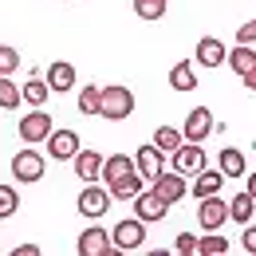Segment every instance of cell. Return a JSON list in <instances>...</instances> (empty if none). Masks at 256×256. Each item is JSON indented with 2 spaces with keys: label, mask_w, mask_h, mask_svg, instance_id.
Masks as SVG:
<instances>
[{
  "label": "cell",
  "mask_w": 256,
  "mask_h": 256,
  "mask_svg": "<svg viewBox=\"0 0 256 256\" xmlns=\"http://www.w3.org/2000/svg\"><path fill=\"white\" fill-rule=\"evenodd\" d=\"M12 256H40V244H20Z\"/></svg>",
  "instance_id": "obj_35"
},
{
  "label": "cell",
  "mask_w": 256,
  "mask_h": 256,
  "mask_svg": "<svg viewBox=\"0 0 256 256\" xmlns=\"http://www.w3.org/2000/svg\"><path fill=\"white\" fill-rule=\"evenodd\" d=\"M150 186H154V190H158L162 197L170 201V205H174V201H182V197L190 193V186H186V174H178V170H174V174H166V170H162Z\"/></svg>",
  "instance_id": "obj_13"
},
{
  "label": "cell",
  "mask_w": 256,
  "mask_h": 256,
  "mask_svg": "<svg viewBox=\"0 0 256 256\" xmlns=\"http://www.w3.org/2000/svg\"><path fill=\"white\" fill-rule=\"evenodd\" d=\"M236 44H256V20H244L236 28Z\"/></svg>",
  "instance_id": "obj_33"
},
{
  "label": "cell",
  "mask_w": 256,
  "mask_h": 256,
  "mask_svg": "<svg viewBox=\"0 0 256 256\" xmlns=\"http://www.w3.org/2000/svg\"><path fill=\"white\" fill-rule=\"evenodd\" d=\"M166 213H170V201H166L154 186L134 197V217H142L146 224H150V221H166Z\"/></svg>",
  "instance_id": "obj_6"
},
{
  "label": "cell",
  "mask_w": 256,
  "mask_h": 256,
  "mask_svg": "<svg viewBox=\"0 0 256 256\" xmlns=\"http://www.w3.org/2000/svg\"><path fill=\"white\" fill-rule=\"evenodd\" d=\"M197 221H201V228H205V232H217V228H224V221H228V205H224L217 193H213V197H201Z\"/></svg>",
  "instance_id": "obj_10"
},
{
  "label": "cell",
  "mask_w": 256,
  "mask_h": 256,
  "mask_svg": "<svg viewBox=\"0 0 256 256\" xmlns=\"http://www.w3.org/2000/svg\"><path fill=\"white\" fill-rule=\"evenodd\" d=\"M197 240H201V236H193V232H178L174 248H178V252H197Z\"/></svg>",
  "instance_id": "obj_32"
},
{
  "label": "cell",
  "mask_w": 256,
  "mask_h": 256,
  "mask_svg": "<svg viewBox=\"0 0 256 256\" xmlns=\"http://www.w3.org/2000/svg\"><path fill=\"white\" fill-rule=\"evenodd\" d=\"M217 190H224V174L221 170H201L193 178V197H213Z\"/></svg>",
  "instance_id": "obj_21"
},
{
  "label": "cell",
  "mask_w": 256,
  "mask_h": 256,
  "mask_svg": "<svg viewBox=\"0 0 256 256\" xmlns=\"http://www.w3.org/2000/svg\"><path fill=\"white\" fill-rule=\"evenodd\" d=\"M170 87L182 91V95H193L197 91V71H193V60H178L170 67Z\"/></svg>",
  "instance_id": "obj_16"
},
{
  "label": "cell",
  "mask_w": 256,
  "mask_h": 256,
  "mask_svg": "<svg viewBox=\"0 0 256 256\" xmlns=\"http://www.w3.org/2000/svg\"><path fill=\"white\" fill-rule=\"evenodd\" d=\"M44 170H48V158H44L36 146H24L20 154H12V178H16L20 186H36V182L44 178Z\"/></svg>",
  "instance_id": "obj_2"
},
{
  "label": "cell",
  "mask_w": 256,
  "mask_h": 256,
  "mask_svg": "<svg viewBox=\"0 0 256 256\" xmlns=\"http://www.w3.org/2000/svg\"><path fill=\"white\" fill-rule=\"evenodd\" d=\"M52 114L44 110V106H32V114H24L20 118V138L28 142V146H40V142H48L52 138Z\"/></svg>",
  "instance_id": "obj_3"
},
{
  "label": "cell",
  "mask_w": 256,
  "mask_h": 256,
  "mask_svg": "<svg viewBox=\"0 0 256 256\" xmlns=\"http://www.w3.org/2000/svg\"><path fill=\"white\" fill-rule=\"evenodd\" d=\"M48 87H52V95H67L75 87V64L56 60V64L48 67Z\"/></svg>",
  "instance_id": "obj_14"
},
{
  "label": "cell",
  "mask_w": 256,
  "mask_h": 256,
  "mask_svg": "<svg viewBox=\"0 0 256 256\" xmlns=\"http://www.w3.org/2000/svg\"><path fill=\"white\" fill-rule=\"evenodd\" d=\"M252 213H256V197H252L248 190H240L232 201H228V221L248 224V221H252Z\"/></svg>",
  "instance_id": "obj_20"
},
{
  "label": "cell",
  "mask_w": 256,
  "mask_h": 256,
  "mask_svg": "<svg viewBox=\"0 0 256 256\" xmlns=\"http://www.w3.org/2000/svg\"><path fill=\"white\" fill-rule=\"evenodd\" d=\"M83 150V142H79V134L71 126H60L52 130V138H48V158H60V162H75V154Z\"/></svg>",
  "instance_id": "obj_7"
},
{
  "label": "cell",
  "mask_w": 256,
  "mask_h": 256,
  "mask_svg": "<svg viewBox=\"0 0 256 256\" xmlns=\"http://www.w3.org/2000/svg\"><path fill=\"white\" fill-rule=\"evenodd\" d=\"M16 209H20V193L12 186H0V221H8Z\"/></svg>",
  "instance_id": "obj_29"
},
{
  "label": "cell",
  "mask_w": 256,
  "mask_h": 256,
  "mask_svg": "<svg viewBox=\"0 0 256 256\" xmlns=\"http://www.w3.org/2000/svg\"><path fill=\"white\" fill-rule=\"evenodd\" d=\"M20 102H24V91H20L8 75H0V106H4V110H16Z\"/></svg>",
  "instance_id": "obj_28"
},
{
  "label": "cell",
  "mask_w": 256,
  "mask_h": 256,
  "mask_svg": "<svg viewBox=\"0 0 256 256\" xmlns=\"http://www.w3.org/2000/svg\"><path fill=\"white\" fill-rule=\"evenodd\" d=\"M79 252H83V256H114L118 248H114V236H110L106 228L91 224V228L79 232Z\"/></svg>",
  "instance_id": "obj_8"
},
{
  "label": "cell",
  "mask_w": 256,
  "mask_h": 256,
  "mask_svg": "<svg viewBox=\"0 0 256 256\" xmlns=\"http://www.w3.org/2000/svg\"><path fill=\"white\" fill-rule=\"evenodd\" d=\"M228 60V52H224V44L217 36H201L197 40V64L201 67H221Z\"/></svg>",
  "instance_id": "obj_15"
},
{
  "label": "cell",
  "mask_w": 256,
  "mask_h": 256,
  "mask_svg": "<svg viewBox=\"0 0 256 256\" xmlns=\"http://www.w3.org/2000/svg\"><path fill=\"white\" fill-rule=\"evenodd\" d=\"M102 154L98 150H79L75 154V174H79V182H98L102 178Z\"/></svg>",
  "instance_id": "obj_17"
},
{
  "label": "cell",
  "mask_w": 256,
  "mask_h": 256,
  "mask_svg": "<svg viewBox=\"0 0 256 256\" xmlns=\"http://www.w3.org/2000/svg\"><path fill=\"white\" fill-rule=\"evenodd\" d=\"M142 182H146V178H142V174H138V170H130L126 178H118V182H110V186H106V190H110V197H114V201H134V197H138V193L146 190V186H142Z\"/></svg>",
  "instance_id": "obj_18"
},
{
  "label": "cell",
  "mask_w": 256,
  "mask_h": 256,
  "mask_svg": "<svg viewBox=\"0 0 256 256\" xmlns=\"http://www.w3.org/2000/svg\"><path fill=\"white\" fill-rule=\"evenodd\" d=\"M252 154H256V146H252Z\"/></svg>",
  "instance_id": "obj_38"
},
{
  "label": "cell",
  "mask_w": 256,
  "mask_h": 256,
  "mask_svg": "<svg viewBox=\"0 0 256 256\" xmlns=\"http://www.w3.org/2000/svg\"><path fill=\"white\" fill-rule=\"evenodd\" d=\"M110 190H98V182H87V190L79 193V213L87 217V221H98V217H106V209H110Z\"/></svg>",
  "instance_id": "obj_5"
},
{
  "label": "cell",
  "mask_w": 256,
  "mask_h": 256,
  "mask_svg": "<svg viewBox=\"0 0 256 256\" xmlns=\"http://www.w3.org/2000/svg\"><path fill=\"white\" fill-rule=\"evenodd\" d=\"M221 174L224 178H244V174H248V158H244L236 146H224L221 150Z\"/></svg>",
  "instance_id": "obj_22"
},
{
  "label": "cell",
  "mask_w": 256,
  "mask_h": 256,
  "mask_svg": "<svg viewBox=\"0 0 256 256\" xmlns=\"http://www.w3.org/2000/svg\"><path fill=\"white\" fill-rule=\"evenodd\" d=\"M110 236H114V248H118V252H134V248H142V244H146V221H142V217H134V221H118L114 224V232H110Z\"/></svg>",
  "instance_id": "obj_4"
},
{
  "label": "cell",
  "mask_w": 256,
  "mask_h": 256,
  "mask_svg": "<svg viewBox=\"0 0 256 256\" xmlns=\"http://www.w3.org/2000/svg\"><path fill=\"white\" fill-rule=\"evenodd\" d=\"M244 190H248V193L256 197V174H248V178H244Z\"/></svg>",
  "instance_id": "obj_37"
},
{
  "label": "cell",
  "mask_w": 256,
  "mask_h": 256,
  "mask_svg": "<svg viewBox=\"0 0 256 256\" xmlns=\"http://www.w3.org/2000/svg\"><path fill=\"white\" fill-rule=\"evenodd\" d=\"M98 98H102V87H95V83L83 87V91H79V110H83V114H98Z\"/></svg>",
  "instance_id": "obj_30"
},
{
  "label": "cell",
  "mask_w": 256,
  "mask_h": 256,
  "mask_svg": "<svg viewBox=\"0 0 256 256\" xmlns=\"http://www.w3.org/2000/svg\"><path fill=\"white\" fill-rule=\"evenodd\" d=\"M224 252H228V236H221V228L217 232H205L197 240V256H224Z\"/></svg>",
  "instance_id": "obj_25"
},
{
  "label": "cell",
  "mask_w": 256,
  "mask_h": 256,
  "mask_svg": "<svg viewBox=\"0 0 256 256\" xmlns=\"http://www.w3.org/2000/svg\"><path fill=\"white\" fill-rule=\"evenodd\" d=\"M240 79H244V87H248V91H252V95H256V67H252V71H248V75H240Z\"/></svg>",
  "instance_id": "obj_36"
},
{
  "label": "cell",
  "mask_w": 256,
  "mask_h": 256,
  "mask_svg": "<svg viewBox=\"0 0 256 256\" xmlns=\"http://www.w3.org/2000/svg\"><path fill=\"white\" fill-rule=\"evenodd\" d=\"M182 142H186V134H182L178 126H158L154 130V146H158L162 154H174Z\"/></svg>",
  "instance_id": "obj_24"
},
{
  "label": "cell",
  "mask_w": 256,
  "mask_h": 256,
  "mask_svg": "<svg viewBox=\"0 0 256 256\" xmlns=\"http://www.w3.org/2000/svg\"><path fill=\"white\" fill-rule=\"evenodd\" d=\"M182 134H186V142H205V138L213 134V110H209V106H193L190 114H186Z\"/></svg>",
  "instance_id": "obj_11"
},
{
  "label": "cell",
  "mask_w": 256,
  "mask_h": 256,
  "mask_svg": "<svg viewBox=\"0 0 256 256\" xmlns=\"http://www.w3.org/2000/svg\"><path fill=\"white\" fill-rule=\"evenodd\" d=\"M224 64L232 67L236 75H248V71L256 67V52H252V44H236V48L228 52V60H224Z\"/></svg>",
  "instance_id": "obj_23"
},
{
  "label": "cell",
  "mask_w": 256,
  "mask_h": 256,
  "mask_svg": "<svg viewBox=\"0 0 256 256\" xmlns=\"http://www.w3.org/2000/svg\"><path fill=\"white\" fill-rule=\"evenodd\" d=\"M130 170H138L130 154H110V158L102 162V186H110V182H118V178H126Z\"/></svg>",
  "instance_id": "obj_19"
},
{
  "label": "cell",
  "mask_w": 256,
  "mask_h": 256,
  "mask_svg": "<svg viewBox=\"0 0 256 256\" xmlns=\"http://www.w3.org/2000/svg\"><path fill=\"white\" fill-rule=\"evenodd\" d=\"M170 8V0H134V16L138 20H162Z\"/></svg>",
  "instance_id": "obj_27"
},
{
  "label": "cell",
  "mask_w": 256,
  "mask_h": 256,
  "mask_svg": "<svg viewBox=\"0 0 256 256\" xmlns=\"http://www.w3.org/2000/svg\"><path fill=\"white\" fill-rule=\"evenodd\" d=\"M162 158H166V154H162L154 142H146V146L134 150V166H138V174H142L146 182H154V178L162 174Z\"/></svg>",
  "instance_id": "obj_12"
},
{
  "label": "cell",
  "mask_w": 256,
  "mask_h": 256,
  "mask_svg": "<svg viewBox=\"0 0 256 256\" xmlns=\"http://www.w3.org/2000/svg\"><path fill=\"white\" fill-rule=\"evenodd\" d=\"M170 158H174V170L186 174V178H190V174L197 178V174L205 170V150H201V142H182Z\"/></svg>",
  "instance_id": "obj_9"
},
{
  "label": "cell",
  "mask_w": 256,
  "mask_h": 256,
  "mask_svg": "<svg viewBox=\"0 0 256 256\" xmlns=\"http://www.w3.org/2000/svg\"><path fill=\"white\" fill-rule=\"evenodd\" d=\"M98 114H102V118H110V122H122V118H130V114H134V95H130V87H122V83L102 87Z\"/></svg>",
  "instance_id": "obj_1"
},
{
  "label": "cell",
  "mask_w": 256,
  "mask_h": 256,
  "mask_svg": "<svg viewBox=\"0 0 256 256\" xmlns=\"http://www.w3.org/2000/svg\"><path fill=\"white\" fill-rule=\"evenodd\" d=\"M16 67H20V52L8 48V44H0V75H12Z\"/></svg>",
  "instance_id": "obj_31"
},
{
  "label": "cell",
  "mask_w": 256,
  "mask_h": 256,
  "mask_svg": "<svg viewBox=\"0 0 256 256\" xmlns=\"http://www.w3.org/2000/svg\"><path fill=\"white\" fill-rule=\"evenodd\" d=\"M20 91H24V102H32V106H44V102H48V98H52V87H48V79H28V83H24V87H20Z\"/></svg>",
  "instance_id": "obj_26"
},
{
  "label": "cell",
  "mask_w": 256,
  "mask_h": 256,
  "mask_svg": "<svg viewBox=\"0 0 256 256\" xmlns=\"http://www.w3.org/2000/svg\"><path fill=\"white\" fill-rule=\"evenodd\" d=\"M240 244H244V252H252V256H256V224H252V221L244 224V236H240Z\"/></svg>",
  "instance_id": "obj_34"
}]
</instances>
